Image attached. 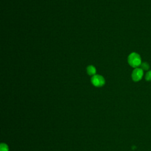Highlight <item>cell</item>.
Wrapping results in <instances>:
<instances>
[{
	"label": "cell",
	"mask_w": 151,
	"mask_h": 151,
	"mask_svg": "<svg viewBox=\"0 0 151 151\" xmlns=\"http://www.w3.org/2000/svg\"><path fill=\"white\" fill-rule=\"evenodd\" d=\"M127 62L128 64L134 68L139 67L142 63L140 55L135 52H133L129 55Z\"/></svg>",
	"instance_id": "6da1fadb"
},
{
	"label": "cell",
	"mask_w": 151,
	"mask_h": 151,
	"mask_svg": "<svg viewBox=\"0 0 151 151\" xmlns=\"http://www.w3.org/2000/svg\"><path fill=\"white\" fill-rule=\"evenodd\" d=\"M92 84L96 87H100L105 84V79L103 76L99 74H95L91 78Z\"/></svg>",
	"instance_id": "7a4b0ae2"
},
{
	"label": "cell",
	"mask_w": 151,
	"mask_h": 151,
	"mask_svg": "<svg viewBox=\"0 0 151 151\" xmlns=\"http://www.w3.org/2000/svg\"><path fill=\"white\" fill-rule=\"evenodd\" d=\"M143 70L140 67L135 68L132 73V79L134 82L140 81L143 77Z\"/></svg>",
	"instance_id": "3957f363"
},
{
	"label": "cell",
	"mask_w": 151,
	"mask_h": 151,
	"mask_svg": "<svg viewBox=\"0 0 151 151\" xmlns=\"http://www.w3.org/2000/svg\"><path fill=\"white\" fill-rule=\"evenodd\" d=\"M96 67L93 65H89L87 66V73L88 74V75L89 76H94L95 74H96Z\"/></svg>",
	"instance_id": "277c9868"
},
{
	"label": "cell",
	"mask_w": 151,
	"mask_h": 151,
	"mask_svg": "<svg viewBox=\"0 0 151 151\" xmlns=\"http://www.w3.org/2000/svg\"><path fill=\"white\" fill-rule=\"evenodd\" d=\"M140 68H142L143 71H149L150 68V65L147 62H142L140 66Z\"/></svg>",
	"instance_id": "5b68a950"
},
{
	"label": "cell",
	"mask_w": 151,
	"mask_h": 151,
	"mask_svg": "<svg viewBox=\"0 0 151 151\" xmlns=\"http://www.w3.org/2000/svg\"><path fill=\"white\" fill-rule=\"evenodd\" d=\"M0 151H9V147L6 143H2L0 145Z\"/></svg>",
	"instance_id": "8992f818"
},
{
	"label": "cell",
	"mask_w": 151,
	"mask_h": 151,
	"mask_svg": "<svg viewBox=\"0 0 151 151\" xmlns=\"http://www.w3.org/2000/svg\"><path fill=\"white\" fill-rule=\"evenodd\" d=\"M145 80L146 81H151V70H149L146 72V74H145Z\"/></svg>",
	"instance_id": "52a82bcc"
}]
</instances>
